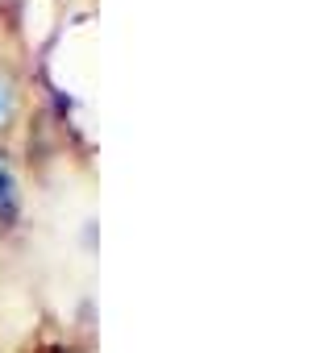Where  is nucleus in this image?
Here are the masks:
<instances>
[{"label": "nucleus", "instance_id": "f03ea898", "mask_svg": "<svg viewBox=\"0 0 333 353\" xmlns=\"http://www.w3.org/2000/svg\"><path fill=\"white\" fill-rule=\"evenodd\" d=\"M5 117H9V92L0 88V121H5Z\"/></svg>", "mask_w": 333, "mask_h": 353}, {"label": "nucleus", "instance_id": "f257e3e1", "mask_svg": "<svg viewBox=\"0 0 333 353\" xmlns=\"http://www.w3.org/2000/svg\"><path fill=\"white\" fill-rule=\"evenodd\" d=\"M17 208V188H13V174L0 166V216H13Z\"/></svg>", "mask_w": 333, "mask_h": 353}]
</instances>
